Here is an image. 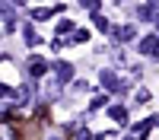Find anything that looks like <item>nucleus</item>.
I'll return each mask as SVG.
<instances>
[{
	"label": "nucleus",
	"mask_w": 159,
	"mask_h": 140,
	"mask_svg": "<svg viewBox=\"0 0 159 140\" xmlns=\"http://www.w3.org/2000/svg\"><path fill=\"white\" fill-rule=\"evenodd\" d=\"M54 73H57V80H61V83H70V80H73V64L57 61V64H54Z\"/></svg>",
	"instance_id": "nucleus-3"
},
{
	"label": "nucleus",
	"mask_w": 159,
	"mask_h": 140,
	"mask_svg": "<svg viewBox=\"0 0 159 140\" xmlns=\"http://www.w3.org/2000/svg\"><path fill=\"white\" fill-rule=\"evenodd\" d=\"M137 16H140L143 22H150V19L159 16V7H156V3H147V7H140V10H137Z\"/></svg>",
	"instance_id": "nucleus-5"
},
{
	"label": "nucleus",
	"mask_w": 159,
	"mask_h": 140,
	"mask_svg": "<svg viewBox=\"0 0 159 140\" xmlns=\"http://www.w3.org/2000/svg\"><path fill=\"white\" fill-rule=\"evenodd\" d=\"M51 13H54V10H48V7H42V10H35V13H32V16H35V19H48V16H51Z\"/></svg>",
	"instance_id": "nucleus-13"
},
{
	"label": "nucleus",
	"mask_w": 159,
	"mask_h": 140,
	"mask_svg": "<svg viewBox=\"0 0 159 140\" xmlns=\"http://www.w3.org/2000/svg\"><path fill=\"white\" fill-rule=\"evenodd\" d=\"M115 38H118V42H134L137 29H134V25H121V29H115Z\"/></svg>",
	"instance_id": "nucleus-4"
},
{
	"label": "nucleus",
	"mask_w": 159,
	"mask_h": 140,
	"mask_svg": "<svg viewBox=\"0 0 159 140\" xmlns=\"http://www.w3.org/2000/svg\"><path fill=\"white\" fill-rule=\"evenodd\" d=\"M51 140H57V137H51Z\"/></svg>",
	"instance_id": "nucleus-19"
},
{
	"label": "nucleus",
	"mask_w": 159,
	"mask_h": 140,
	"mask_svg": "<svg viewBox=\"0 0 159 140\" xmlns=\"http://www.w3.org/2000/svg\"><path fill=\"white\" fill-rule=\"evenodd\" d=\"M86 38H89V32H86V29H80V32H73V42H86Z\"/></svg>",
	"instance_id": "nucleus-15"
},
{
	"label": "nucleus",
	"mask_w": 159,
	"mask_h": 140,
	"mask_svg": "<svg viewBox=\"0 0 159 140\" xmlns=\"http://www.w3.org/2000/svg\"><path fill=\"white\" fill-rule=\"evenodd\" d=\"M105 102H108V96H96V102H92V108H102Z\"/></svg>",
	"instance_id": "nucleus-16"
},
{
	"label": "nucleus",
	"mask_w": 159,
	"mask_h": 140,
	"mask_svg": "<svg viewBox=\"0 0 159 140\" xmlns=\"http://www.w3.org/2000/svg\"><path fill=\"white\" fill-rule=\"evenodd\" d=\"M22 32H25V42H29V45H38V35H35V32L29 29V25H25V29H22Z\"/></svg>",
	"instance_id": "nucleus-12"
},
{
	"label": "nucleus",
	"mask_w": 159,
	"mask_h": 140,
	"mask_svg": "<svg viewBox=\"0 0 159 140\" xmlns=\"http://www.w3.org/2000/svg\"><path fill=\"white\" fill-rule=\"evenodd\" d=\"M80 7H86V10H92V13H99V0H80Z\"/></svg>",
	"instance_id": "nucleus-11"
},
{
	"label": "nucleus",
	"mask_w": 159,
	"mask_h": 140,
	"mask_svg": "<svg viewBox=\"0 0 159 140\" xmlns=\"http://www.w3.org/2000/svg\"><path fill=\"white\" fill-rule=\"evenodd\" d=\"M121 140H137V137H121Z\"/></svg>",
	"instance_id": "nucleus-18"
},
{
	"label": "nucleus",
	"mask_w": 159,
	"mask_h": 140,
	"mask_svg": "<svg viewBox=\"0 0 159 140\" xmlns=\"http://www.w3.org/2000/svg\"><path fill=\"white\" fill-rule=\"evenodd\" d=\"M29 73H32V76H45V73H48V64H45L42 57H32V61H29Z\"/></svg>",
	"instance_id": "nucleus-6"
},
{
	"label": "nucleus",
	"mask_w": 159,
	"mask_h": 140,
	"mask_svg": "<svg viewBox=\"0 0 159 140\" xmlns=\"http://www.w3.org/2000/svg\"><path fill=\"white\" fill-rule=\"evenodd\" d=\"M108 115H111L115 121H127V108H124V105H111V108H108Z\"/></svg>",
	"instance_id": "nucleus-9"
},
{
	"label": "nucleus",
	"mask_w": 159,
	"mask_h": 140,
	"mask_svg": "<svg viewBox=\"0 0 159 140\" xmlns=\"http://www.w3.org/2000/svg\"><path fill=\"white\" fill-rule=\"evenodd\" d=\"M137 102H140V105H147V102H150V93H147V89H140V93H137Z\"/></svg>",
	"instance_id": "nucleus-14"
},
{
	"label": "nucleus",
	"mask_w": 159,
	"mask_h": 140,
	"mask_svg": "<svg viewBox=\"0 0 159 140\" xmlns=\"http://www.w3.org/2000/svg\"><path fill=\"white\" fill-rule=\"evenodd\" d=\"M140 54H147V57H156V61H159V38H156V35L140 38Z\"/></svg>",
	"instance_id": "nucleus-2"
},
{
	"label": "nucleus",
	"mask_w": 159,
	"mask_h": 140,
	"mask_svg": "<svg viewBox=\"0 0 159 140\" xmlns=\"http://www.w3.org/2000/svg\"><path fill=\"white\" fill-rule=\"evenodd\" d=\"M150 124H153V118H150V121H140V124L134 127V137H143V134L150 131Z\"/></svg>",
	"instance_id": "nucleus-10"
},
{
	"label": "nucleus",
	"mask_w": 159,
	"mask_h": 140,
	"mask_svg": "<svg viewBox=\"0 0 159 140\" xmlns=\"http://www.w3.org/2000/svg\"><path fill=\"white\" fill-rule=\"evenodd\" d=\"M99 83H102L105 89H111V93H127V83L118 80L111 70H102V73H99Z\"/></svg>",
	"instance_id": "nucleus-1"
},
{
	"label": "nucleus",
	"mask_w": 159,
	"mask_h": 140,
	"mask_svg": "<svg viewBox=\"0 0 159 140\" xmlns=\"http://www.w3.org/2000/svg\"><path fill=\"white\" fill-rule=\"evenodd\" d=\"M13 25H16V16H13V7L3 3V32H13Z\"/></svg>",
	"instance_id": "nucleus-7"
},
{
	"label": "nucleus",
	"mask_w": 159,
	"mask_h": 140,
	"mask_svg": "<svg viewBox=\"0 0 159 140\" xmlns=\"http://www.w3.org/2000/svg\"><path fill=\"white\" fill-rule=\"evenodd\" d=\"M92 22H96V29L99 32H111V22L102 16V13H92Z\"/></svg>",
	"instance_id": "nucleus-8"
},
{
	"label": "nucleus",
	"mask_w": 159,
	"mask_h": 140,
	"mask_svg": "<svg viewBox=\"0 0 159 140\" xmlns=\"http://www.w3.org/2000/svg\"><path fill=\"white\" fill-rule=\"evenodd\" d=\"M76 140H89V131H86V127H80V131H76Z\"/></svg>",
	"instance_id": "nucleus-17"
}]
</instances>
